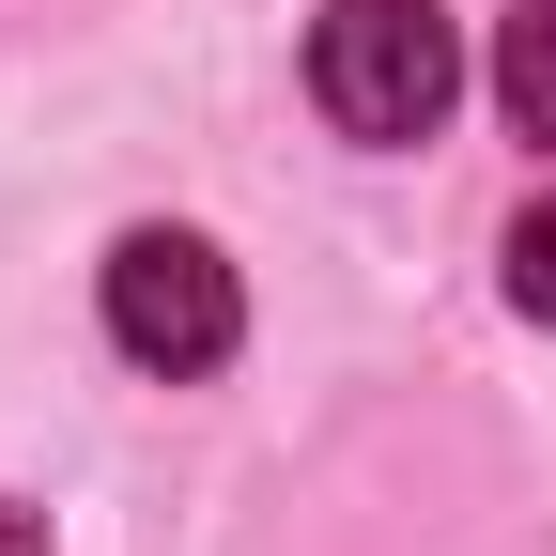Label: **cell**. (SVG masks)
Returning a JSON list of instances; mask_svg holds the SVG:
<instances>
[{
  "label": "cell",
  "instance_id": "obj_1",
  "mask_svg": "<svg viewBox=\"0 0 556 556\" xmlns=\"http://www.w3.org/2000/svg\"><path fill=\"white\" fill-rule=\"evenodd\" d=\"M309 93L340 139H433L448 93H464V31L448 0H325L309 31Z\"/></svg>",
  "mask_w": 556,
  "mask_h": 556
},
{
  "label": "cell",
  "instance_id": "obj_2",
  "mask_svg": "<svg viewBox=\"0 0 556 556\" xmlns=\"http://www.w3.org/2000/svg\"><path fill=\"white\" fill-rule=\"evenodd\" d=\"M232 325H248V294H232V263L201 248V232H124L109 248V340L139 371H217L232 356Z\"/></svg>",
  "mask_w": 556,
  "mask_h": 556
},
{
  "label": "cell",
  "instance_id": "obj_3",
  "mask_svg": "<svg viewBox=\"0 0 556 556\" xmlns=\"http://www.w3.org/2000/svg\"><path fill=\"white\" fill-rule=\"evenodd\" d=\"M495 109H510V139L556 155V0H510V31H495Z\"/></svg>",
  "mask_w": 556,
  "mask_h": 556
},
{
  "label": "cell",
  "instance_id": "obj_4",
  "mask_svg": "<svg viewBox=\"0 0 556 556\" xmlns=\"http://www.w3.org/2000/svg\"><path fill=\"white\" fill-rule=\"evenodd\" d=\"M510 309L556 325V201H526V217H510Z\"/></svg>",
  "mask_w": 556,
  "mask_h": 556
},
{
  "label": "cell",
  "instance_id": "obj_5",
  "mask_svg": "<svg viewBox=\"0 0 556 556\" xmlns=\"http://www.w3.org/2000/svg\"><path fill=\"white\" fill-rule=\"evenodd\" d=\"M0 556H47V541H31V510H0Z\"/></svg>",
  "mask_w": 556,
  "mask_h": 556
}]
</instances>
